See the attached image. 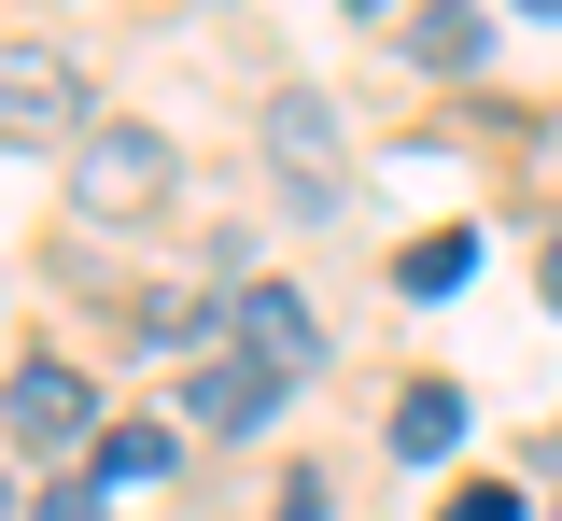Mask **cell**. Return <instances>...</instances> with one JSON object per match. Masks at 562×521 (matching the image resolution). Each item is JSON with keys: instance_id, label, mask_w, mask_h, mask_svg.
<instances>
[{"instance_id": "277c9868", "label": "cell", "mask_w": 562, "mask_h": 521, "mask_svg": "<svg viewBox=\"0 0 562 521\" xmlns=\"http://www.w3.org/2000/svg\"><path fill=\"white\" fill-rule=\"evenodd\" d=\"M0 423H14V451H70V437H99V380L57 367V353H29L0 380Z\"/></svg>"}, {"instance_id": "8fae6325", "label": "cell", "mask_w": 562, "mask_h": 521, "mask_svg": "<svg viewBox=\"0 0 562 521\" xmlns=\"http://www.w3.org/2000/svg\"><path fill=\"white\" fill-rule=\"evenodd\" d=\"M436 521H535V508H520V494L492 479V494H450V508H436Z\"/></svg>"}, {"instance_id": "9c48e42d", "label": "cell", "mask_w": 562, "mask_h": 521, "mask_svg": "<svg viewBox=\"0 0 562 521\" xmlns=\"http://www.w3.org/2000/svg\"><path fill=\"white\" fill-rule=\"evenodd\" d=\"M464 268H479V240H464V225H422L408 254H394V282H408V297H464Z\"/></svg>"}, {"instance_id": "7c38bea8", "label": "cell", "mask_w": 562, "mask_h": 521, "mask_svg": "<svg viewBox=\"0 0 562 521\" xmlns=\"http://www.w3.org/2000/svg\"><path fill=\"white\" fill-rule=\"evenodd\" d=\"M29 521H99V479H57V494H43Z\"/></svg>"}, {"instance_id": "5bb4252c", "label": "cell", "mask_w": 562, "mask_h": 521, "mask_svg": "<svg viewBox=\"0 0 562 521\" xmlns=\"http://www.w3.org/2000/svg\"><path fill=\"white\" fill-rule=\"evenodd\" d=\"M535 282H549V310H562V240H549V268H535Z\"/></svg>"}, {"instance_id": "4fadbf2b", "label": "cell", "mask_w": 562, "mask_h": 521, "mask_svg": "<svg viewBox=\"0 0 562 521\" xmlns=\"http://www.w3.org/2000/svg\"><path fill=\"white\" fill-rule=\"evenodd\" d=\"M281 521H324V479H310V465L281 479Z\"/></svg>"}, {"instance_id": "9a60e30c", "label": "cell", "mask_w": 562, "mask_h": 521, "mask_svg": "<svg viewBox=\"0 0 562 521\" xmlns=\"http://www.w3.org/2000/svg\"><path fill=\"white\" fill-rule=\"evenodd\" d=\"M351 14H394V0H351Z\"/></svg>"}, {"instance_id": "5b68a950", "label": "cell", "mask_w": 562, "mask_h": 521, "mask_svg": "<svg viewBox=\"0 0 562 521\" xmlns=\"http://www.w3.org/2000/svg\"><path fill=\"white\" fill-rule=\"evenodd\" d=\"M225 324H239V353H254L268 380H310V367H324V324H310V297H295V282H239V297H225Z\"/></svg>"}, {"instance_id": "30bf717a", "label": "cell", "mask_w": 562, "mask_h": 521, "mask_svg": "<svg viewBox=\"0 0 562 521\" xmlns=\"http://www.w3.org/2000/svg\"><path fill=\"white\" fill-rule=\"evenodd\" d=\"M85 479H99V494H140V479H169V423H113Z\"/></svg>"}, {"instance_id": "8992f818", "label": "cell", "mask_w": 562, "mask_h": 521, "mask_svg": "<svg viewBox=\"0 0 562 521\" xmlns=\"http://www.w3.org/2000/svg\"><path fill=\"white\" fill-rule=\"evenodd\" d=\"M281 395H295V380H268L254 353H198V367H183V423H211V437H254V423H281Z\"/></svg>"}, {"instance_id": "52a82bcc", "label": "cell", "mask_w": 562, "mask_h": 521, "mask_svg": "<svg viewBox=\"0 0 562 521\" xmlns=\"http://www.w3.org/2000/svg\"><path fill=\"white\" fill-rule=\"evenodd\" d=\"M408 57H422V71H479V57H492V14H479V0H408Z\"/></svg>"}, {"instance_id": "3957f363", "label": "cell", "mask_w": 562, "mask_h": 521, "mask_svg": "<svg viewBox=\"0 0 562 521\" xmlns=\"http://www.w3.org/2000/svg\"><path fill=\"white\" fill-rule=\"evenodd\" d=\"M70 212H85V225L169 212V142H155V128H99V142L70 155Z\"/></svg>"}, {"instance_id": "6da1fadb", "label": "cell", "mask_w": 562, "mask_h": 521, "mask_svg": "<svg viewBox=\"0 0 562 521\" xmlns=\"http://www.w3.org/2000/svg\"><path fill=\"white\" fill-rule=\"evenodd\" d=\"M0 142L14 155H85L99 113H85V71L57 43H0Z\"/></svg>"}, {"instance_id": "2e32d148", "label": "cell", "mask_w": 562, "mask_h": 521, "mask_svg": "<svg viewBox=\"0 0 562 521\" xmlns=\"http://www.w3.org/2000/svg\"><path fill=\"white\" fill-rule=\"evenodd\" d=\"M0 521H14V479H0Z\"/></svg>"}, {"instance_id": "ba28073f", "label": "cell", "mask_w": 562, "mask_h": 521, "mask_svg": "<svg viewBox=\"0 0 562 521\" xmlns=\"http://www.w3.org/2000/svg\"><path fill=\"white\" fill-rule=\"evenodd\" d=\"M450 437H464V395H450V380H408V395H394V451H408V465H436Z\"/></svg>"}, {"instance_id": "7a4b0ae2", "label": "cell", "mask_w": 562, "mask_h": 521, "mask_svg": "<svg viewBox=\"0 0 562 521\" xmlns=\"http://www.w3.org/2000/svg\"><path fill=\"white\" fill-rule=\"evenodd\" d=\"M268 169H281V198L324 225V212H351V155H338V113L310 99V85H281L268 99Z\"/></svg>"}]
</instances>
